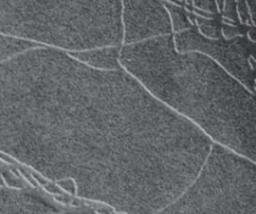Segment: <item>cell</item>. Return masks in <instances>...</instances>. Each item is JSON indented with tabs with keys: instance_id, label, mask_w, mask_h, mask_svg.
Segmentation results:
<instances>
[{
	"instance_id": "6da1fadb",
	"label": "cell",
	"mask_w": 256,
	"mask_h": 214,
	"mask_svg": "<svg viewBox=\"0 0 256 214\" xmlns=\"http://www.w3.org/2000/svg\"><path fill=\"white\" fill-rule=\"evenodd\" d=\"M212 143L123 68L46 46L0 62V152L124 214L170 204Z\"/></svg>"
},
{
	"instance_id": "7a4b0ae2",
	"label": "cell",
	"mask_w": 256,
	"mask_h": 214,
	"mask_svg": "<svg viewBox=\"0 0 256 214\" xmlns=\"http://www.w3.org/2000/svg\"><path fill=\"white\" fill-rule=\"evenodd\" d=\"M121 67L212 142L255 161V94L207 55L179 52L173 34L122 45Z\"/></svg>"
},
{
	"instance_id": "3957f363",
	"label": "cell",
	"mask_w": 256,
	"mask_h": 214,
	"mask_svg": "<svg viewBox=\"0 0 256 214\" xmlns=\"http://www.w3.org/2000/svg\"><path fill=\"white\" fill-rule=\"evenodd\" d=\"M0 33L66 52L122 45L121 0H0Z\"/></svg>"
},
{
	"instance_id": "277c9868",
	"label": "cell",
	"mask_w": 256,
	"mask_h": 214,
	"mask_svg": "<svg viewBox=\"0 0 256 214\" xmlns=\"http://www.w3.org/2000/svg\"><path fill=\"white\" fill-rule=\"evenodd\" d=\"M254 161L213 142L193 181L161 214H254Z\"/></svg>"
},
{
	"instance_id": "5b68a950",
	"label": "cell",
	"mask_w": 256,
	"mask_h": 214,
	"mask_svg": "<svg viewBox=\"0 0 256 214\" xmlns=\"http://www.w3.org/2000/svg\"><path fill=\"white\" fill-rule=\"evenodd\" d=\"M173 39L177 51H197L207 55L255 94V45L246 36L208 39L192 27L173 34Z\"/></svg>"
},
{
	"instance_id": "8992f818",
	"label": "cell",
	"mask_w": 256,
	"mask_h": 214,
	"mask_svg": "<svg viewBox=\"0 0 256 214\" xmlns=\"http://www.w3.org/2000/svg\"><path fill=\"white\" fill-rule=\"evenodd\" d=\"M122 45L172 34L168 12L161 0H121Z\"/></svg>"
},
{
	"instance_id": "52a82bcc",
	"label": "cell",
	"mask_w": 256,
	"mask_h": 214,
	"mask_svg": "<svg viewBox=\"0 0 256 214\" xmlns=\"http://www.w3.org/2000/svg\"><path fill=\"white\" fill-rule=\"evenodd\" d=\"M57 211L34 192L0 185V214H55Z\"/></svg>"
},
{
	"instance_id": "ba28073f",
	"label": "cell",
	"mask_w": 256,
	"mask_h": 214,
	"mask_svg": "<svg viewBox=\"0 0 256 214\" xmlns=\"http://www.w3.org/2000/svg\"><path fill=\"white\" fill-rule=\"evenodd\" d=\"M121 46H104L68 53L78 61L94 69L118 70L122 68L119 61Z\"/></svg>"
},
{
	"instance_id": "9c48e42d",
	"label": "cell",
	"mask_w": 256,
	"mask_h": 214,
	"mask_svg": "<svg viewBox=\"0 0 256 214\" xmlns=\"http://www.w3.org/2000/svg\"><path fill=\"white\" fill-rule=\"evenodd\" d=\"M38 46L41 45L0 33V62L5 61L25 50Z\"/></svg>"
},
{
	"instance_id": "30bf717a",
	"label": "cell",
	"mask_w": 256,
	"mask_h": 214,
	"mask_svg": "<svg viewBox=\"0 0 256 214\" xmlns=\"http://www.w3.org/2000/svg\"><path fill=\"white\" fill-rule=\"evenodd\" d=\"M164 5L170 18L172 34L183 32L193 27V24L188 17V12L183 5L171 3H164Z\"/></svg>"
},
{
	"instance_id": "8fae6325",
	"label": "cell",
	"mask_w": 256,
	"mask_h": 214,
	"mask_svg": "<svg viewBox=\"0 0 256 214\" xmlns=\"http://www.w3.org/2000/svg\"><path fill=\"white\" fill-rule=\"evenodd\" d=\"M193 20L201 36L208 39H218L221 37V26H219L214 18H203L193 14Z\"/></svg>"
},
{
	"instance_id": "7c38bea8",
	"label": "cell",
	"mask_w": 256,
	"mask_h": 214,
	"mask_svg": "<svg viewBox=\"0 0 256 214\" xmlns=\"http://www.w3.org/2000/svg\"><path fill=\"white\" fill-rule=\"evenodd\" d=\"M220 13L225 22L236 24L238 22L237 10H236V0H223V5Z\"/></svg>"
},
{
	"instance_id": "4fadbf2b",
	"label": "cell",
	"mask_w": 256,
	"mask_h": 214,
	"mask_svg": "<svg viewBox=\"0 0 256 214\" xmlns=\"http://www.w3.org/2000/svg\"><path fill=\"white\" fill-rule=\"evenodd\" d=\"M192 8L216 15L218 12L216 0H192Z\"/></svg>"
},
{
	"instance_id": "5bb4252c",
	"label": "cell",
	"mask_w": 256,
	"mask_h": 214,
	"mask_svg": "<svg viewBox=\"0 0 256 214\" xmlns=\"http://www.w3.org/2000/svg\"><path fill=\"white\" fill-rule=\"evenodd\" d=\"M243 36L242 30L233 23L223 22V25L221 26V37L224 39H234L237 37Z\"/></svg>"
},
{
	"instance_id": "9a60e30c",
	"label": "cell",
	"mask_w": 256,
	"mask_h": 214,
	"mask_svg": "<svg viewBox=\"0 0 256 214\" xmlns=\"http://www.w3.org/2000/svg\"><path fill=\"white\" fill-rule=\"evenodd\" d=\"M246 6L248 8L252 23L255 25V7H256V0H245Z\"/></svg>"
},
{
	"instance_id": "2e32d148",
	"label": "cell",
	"mask_w": 256,
	"mask_h": 214,
	"mask_svg": "<svg viewBox=\"0 0 256 214\" xmlns=\"http://www.w3.org/2000/svg\"><path fill=\"white\" fill-rule=\"evenodd\" d=\"M246 38L252 42V43H255V38H256V30H255V26H250L247 30V33H246Z\"/></svg>"
},
{
	"instance_id": "e0dca14e",
	"label": "cell",
	"mask_w": 256,
	"mask_h": 214,
	"mask_svg": "<svg viewBox=\"0 0 256 214\" xmlns=\"http://www.w3.org/2000/svg\"><path fill=\"white\" fill-rule=\"evenodd\" d=\"M216 5H217V9H218V12L220 13V11H221V8H222V5H223V0H216Z\"/></svg>"
},
{
	"instance_id": "ac0fdd59",
	"label": "cell",
	"mask_w": 256,
	"mask_h": 214,
	"mask_svg": "<svg viewBox=\"0 0 256 214\" xmlns=\"http://www.w3.org/2000/svg\"><path fill=\"white\" fill-rule=\"evenodd\" d=\"M178 1H179V2H181L182 4H184V1H185V0H178Z\"/></svg>"
},
{
	"instance_id": "d6986e66",
	"label": "cell",
	"mask_w": 256,
	"mask_h": 214,
	"mask_svg": "<svg viewBox=\"0 0 256 214\" xmlns=\"http://www.w3.org/2000/svg\"><path fill=\"white\" fill-rule=\"evenodd\" d=\"M2 168H3V166L0 164V171H1V169H2Z\"/></svg>"
}]
</instances>
